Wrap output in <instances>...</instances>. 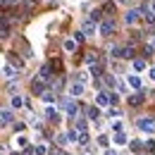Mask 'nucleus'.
Masks as SVG:
<instances>
[{"label":"nucleus","mask_w":155,"mask_h":155,"mask_svg":"<svg viewBox=\"0 0 155 155\" xmlns=\"http://www.w3.org/2000/svg\"><path fill=\"white\" fill-rule=\"evenodd\" d=\"M19 0H0V7H12V5H17Z\"/></svg>","instance_id":"nucleus-23"},{"label":"nucleus","mask_w":155,"mask_h":155,"mask_svg":"<svg viewBox=\"0 0 155 155\" xmlns=\"http://www.w3.org/2000/svg\"><path fill=\"white\" fill-rule=\"evenodd\" d=\"M138 129H141V131H146V134H153V131H155V119H150V117L138 119Z\"/></svg>","instance_id":"nucleus-1"},{"label":"nucleus","mask_w":155,"mask_h":155,"mask_svg":"<svg viewBox=\"0 0 155 155\" xmlns=\"http://www.w3.org/2000/svg\"><path fill=\"white\" fill-rule=\"evenodd\" d=\"M134 69L136 72H143L146 69V60H134Z\"/></svg>","instance_id":"nucleus-18"},{"label":"nucleus","mask_w":155,"mask_h":155,"mask_svg":"<svg viewBox=\"0 0 155 155\" xmlns=\"http://www.w3.org/2000/svg\"><path fill=\"white\" fill-rule=\"evenodd\" d=\"M45 86H48V84H45V79L36 77L34 81H31V91H34V96H41V93L45 91Z\"/></svg>","instance_id":"nucleus-3"},{"label":"nucleus","mask_w":155,"mask_h":155,"mask_svg":"<svg viewBox=\"0 0 155 155\" xmlns=\"http://www.w3.org/2000/svg\"><path fill=\"white\" fill-rule=\"evenodd\" d=\"M41 79H45V81H50V77H53V67L50 64H43L41 67V74H38Z\"/></svg>","instance_id":"nucleus-10"},{"label":"nucleus","mask_w":155,"mask_h":155,"mask_svg":"<svg viewBox=\"0 0 155 155\" xmlns=\"http://www.w3.org/2000/svg\"><path fill=\"white\" fill-rule=\"evenodd\" d=\"M141 103H143V93H136V96L129 98V105H134V107H136V105H141Z\"/></svg>","instance_id":"nucleus-14"},{"label":"nucleus","mask_w":155,"mask_h":155,"mask_svg":"<svg viewBox=\"0 0 155 155\" xmlns=\"http://www.w3.org/2000/svg\"><path fill=\"white\" fill-rule=\"evenodd\" d=\"M88 79H91V74H88V72H79V74H77V81H81V84H86Z\"/></svg>","instance_id":"nucleus-21"},{"label":"nucleus","mask_w":155,"mask_h":155,"mask_svg":"<svg viewBox=\"0 0 155 155\" xmlns=\"http://www.w3.org/2000/svg\"><path fill=\"white\" fill-rule=\"evenodd\" d=\"M119 2H122V5H129V2H131V0H119Z\"/></svg>","instance_id":"nucleus-41"},{"label":"nucleus","mask_w":155,"mask_h":155,"mask_svg":"<svg viewBox=\"0 0 155 155\" xmlns=\"http://www.w3.org/2000/svg\"><path fill=\"white\" fill-rule=\"evenodd\" d=\"M153 53H155L153 45H146V48H143V55H146V58H148V55H153Z\"/></svg>","instance_id":"nucleus-26"},{"label":"nucleus","mask_w":155,"mask_h":155,"mask_svg":"<svg viewBox=\"0 0 155 155\" xmlns=\"http://www.w3.org/2000/svg\"><path fill=\"white\" fill-rule=\"evenodd\" d=\"M58 143H60V146H64V143H67V134H60L58 136Z\"/></svg>","instance_id":"nucleus-31"},{"label":"nucleus","mask_w":155,"mask_h":155,"mask_svg":"<svg viewBox=\"0 0 155 155\" xmlns=\"http://www.w3.org/2000/svg\"><path fill=\"white\" fill-rule=\"evenodd\" d=\"M74 41H77V43H81V41H84V31H79L77 36H74Z\"/></svg>","instance_id":"nucleus-36"},{"label":"nucleus","mask_w":155,"mask_h":155,"mask_svg":"<svg viewBox=\"0 0 155 155\" xmlns=\"http://www.w3.org/2000/svg\"><path fill=\"white\" fill-rule=\"evenodd\" d=\"M60 107L67 112V117H74V115H77V105H74L72 100H62V103H60Z\"/></svg>","instance_id":"nucleus-5"},{"label":"nucleus","mask_w":155,"mask_h":155,"mask_svg":"<svg viewBox=\"0 0 155 155\" xmlns=\"http://www.w3.org/2000/svg\"><path fill=\"white\" fill-rule=\"evenodd\" d=\"M150 79H153V81H155V69H150Z\"/></svg>","instance_id":"nucleus-40"},{"label":"nucleus","mask_w":155,"mask_h":155,"mask_svg":"<svg viewBox=\"0 0 155 155\" xmlns=\"http://www.w3.org/2000/svg\"><path fill=\"white\" fill-rule=\"evenodd\" d=\"M34 155H48V146H45V143H41V146H36V150H34Z\"/></svg>","instance_id":"nucleus-17"},{"label":"nucleus","mask_w":155,"mask_h":155,"mask_svg":"<svg viewBox=\"0 0 155 155\" xmlns=\"http://www.w3.org/2000/svg\"><path fill=\"white\" fill-rule=\"evenodd\" d=\"M15 143H17V146H26V138H24V136H17V141H15Z\"/></svg>","instance_id":"nucleus-33"},{"label":"nucleus","mask_w":155,"mask_h":155,"mask_svg":"<svg viewBox=\"0 0 155 155\" xmlns=\"http://www.w3.org/2000/svg\"><path fill=\"white\" fill-rule=\"evenodd\" d=\"M115 143H117V146H124V143H127V136L122 134V131H117V136H115Z\"/></svg>","instance_id":"nucleus-19"},{"label":"nucleus","mask_w":155,"mask_h":155,"mask_svg":"<svg viewBox=\"0 0 155 155\" xmlns=\"http://www.w3.org/2000/svg\"><path fill=\"white\" fill-rule=\"evenodd\" d=\"M88 19H91V21H100V12H98V10H93V12H91V17H88Z\"/></svg>","instance_id":"nucleus-25"},{"label":"nucleus","mask_w":155,"mask_h":155,"mask_svg":"<svg viewBox=\"0 0 155 155\" xmlns=\"http://www.w3.org/2000/svg\"><path fill=\"white\" fill-rule=\"evenodd\" d=\"M88 117L96 119V117H98V107H88Z\"/></svg>","instance_id":"nucleus-29"},{"label":"nucleus","mask_w":155,"mask_h":155,"mask_svg":"<svg viewBox=\"0 0 155 155\" xmlns=\"http://www.w3.org/2000/svg\"><path fill=\"white\" fill-rule=\"evenodd\" d=\"M64 50H67V53L77 50V41H74V38H67V41H64Z\"/></svg>","instance_id":"nucleus-15"},{"label":"nucleus","mask_w":155,"mask_h":155,"mask_svg":"<svg viewBox=\"0 0 155 155\" xmlns=\"http://www.w3.org/2000/svg\"><path fill=\"white\" fill-rule=\"evenodd\" d=\"M77 127H79V131H86V119H79Z\"/></svg>","instance_id":"nucleus-30"},{"label":"nucleus","mask_w":155,"mask_h":155,"mask_svg":"<svg viewBox=\"0 0 155 155\" xmlns=\"http://www.w3.org/2000/svg\"><path fill=\"white\" fill-rule=\"evenodd\" d=\"M112 129H115V131H122V122H119V119H117L115 124H112Z\"/></svg>","instance_id":"nucleus-34"},{"label":"nucleus","mask_w":155,"mask_h":155,"mask_svg":"<svg viewBox=\"0 0 155 155\" xmlns=\"http://www.w3.org/2000/svg\"><path fill=\"white\" fill-rule=\"evenodd\" d=\"M112 34H115V21L103 19L100 21V36H112Z\"/></svg>","instance_id":"nucleus-2"},{"label":"nucleus","mask_w":155,"mask_h":155,"mask_svg":"<svg viewBox=\"0 0 155 155\" xmlns=\"http://www.w3.org/2000/svg\"><path fill=\"white\" fill-rule=\"evenodd\" d=\"M41 98H43L45 103H55V96H53V93H45V91H43V93H41Z\"/></svg>","instance_id":"nucleus-22"},{"label":"nucleus","mask_w":155,"mask_h":155,"mask_svg":"<svg viewBox=\"0 0 155 155\" xmlns=\"http://www.w3.org/2000/svg\"><path fill=\"white\" fill-rule=\"evenodd\" d=\"M10 62H12V64H15L17 69H21V67H24V62H21V60L17 58V55H10Z\"/></svg>","instance_id":"nucleus-20"},{"label":"nucleus","mask_w":155,"mask_h":155,"mask_svg":"<svg viewBox=\"0 0 155 155\" xmlns=\"http://www.w3.org/2000/svg\"><path fill=\"white\" fill-rule=\"evenodd\" d=\"M150 12H153V15H155V0H153V2H150Z\"/></svg>","instance_id":"nucleus-38"},{"label":"nucleus","mask_w":155,"mask_h":155,"mask_svg":"<svg viewBox=\"0 0 155 155\" xmlns=\"http://www.w3.org/2000/svg\"><path fill=\"white\" fill-rule=\"evenodd\" d=\"M21 105H24L21 98H12V107H21Z\"/></svg>","instance_id":"nucleus-27"},{"label":"nucleus","mask_w":155,"mask_h":155,"mask_svg":"<svg viewBox=\"0 0 155 155\" xmlns=\"http://www.w3.org/2000/svg\"><path fill=\"white\" fill-rule=\"evenodd\" d=\"M129 84H131L134 88H141V79L138 77H129Z\"/></svg>","instance_id":"nucleus-24"},{"label":"nucleus","mask_w":155,"mask_h":155,"mask_svg":"<svg viewBox=\"0 0 155 155\" xmlns=\"http://www.w3.org/2000/svg\"><path fill=\"white\" fill-rule=\"evenodd\" d=\"M81 31H84V34H86V36H91V34H93V31H96V21H84V26H81Z\"/></svg>","instance_id":"nucleus-11"},{"label":"nucleus","mask_w":155,"mask_h":155,"mask_svg":"<svg viewBox=\"0 0 155 155\" xmlns=\"http://www.w3.org/2000/svg\"><path fill=\"white\" fill-rule=\"evenodd\" d=\"M10 122H12V110L2 107V110H0V129H2V127H7Z\"/></svg>","instance_id":"nucleus-7"},{"label":"nucleus","mask_w":155,"mask_h":155,"mask_svg":"<svg viewBox=\"0 0 155 155\" xmlns=\"http://www.w3.org/2000/svg\"><path fill=\"white\" fill-rule=\"evenodd\" d=\"M2 74H5L7 79H17V74H19V69H17L15 64H7V67L2 69Z\"/></svg>","instance_id":"nucleus-8"},{"label":"nucleus","mask_w":155,"mask_h":155,"mask_svg":"<svg viewBox=\"0 0 155 155\" xmlns=\"http://www.w3.org/2000/svg\"><path fill=\"white\" fill-rule=\"evenodd\" d=\"M105 155H117L115 150H105Z\"/></svg>","instance_id":"nucleus-39"},{"label":"nucleus","mask_w":155,"mask_h":155,"mask_svg":"<svg viewBox=\"0 0 155 155\" xmlns=\"http://www.w3.org/2000/svg\"><path fill=\"white\" fill-rule=\"evenodd\" d=\"M96 103H98V105H107V103H110V96H107V93H98Z\"/></svg>","instance_id":"nucleus-16"},{"label":"nucleus","mask_w":155,"mask_h":155,"mask_svg":"<svg viewBox=\"0 0 155 155\" xmlns=\"http://www.w3.org/2000/svg\"><path fill=\"white\" fill-rule=\"evenodd\" d=\"M96 62H98V53H96V50L86 53V64H96Z\"/></svg>","instance_id":"nucleus-13"},{"label":"nucleus","mask_w":155,"mask_h":155,"mask_svg":"<svg viewBox=\"0 0 155 155\" xmlns=\"http://www.w3.org/2000/svg\"><path fill=\"white\" fill-rule=\"evenodd\" d=\"M45 119H50V122H58V112H55V107H45Z\"/></svg>","instance_id":"nucleus-12"},{"label":"nucleus","mask_w":155,"mask_h":155,"mask_svg":"<svg viewBox=\"0 0 155 155\" xmlns=\"http://www.w3.org/2000/svg\"><path fill=\"white\" fill-rule=\"evenodd\" d=\"M10 19L7 17H2V12H0V38H5V36H10Z\"/></svg>","instance_id":"nucleus-4"},{"label":"nucleus","mask_w":155,"mask_h":155,"mask_svg":"<svg viewBox=\"0 0 155 155\" xmlns=\"http://www.w3.org/2000/svg\"><path fill=\"white\" fill-rule=\"evenodd\" d=\"M141 19V10H129L127 15H124V21L131 26V24H136V21Z\"/></svg>","instance_id":"nucleus-6"},{"label":"nucleus","mask_w":155,"mask_h":155,"mask_svg":"<svg viewBox=\"0 0 155 155\" xmlns=\"http://www.w3.org/2000/svg\"><path fill=\"white\" fill-rule=\"evenodd\" d=\"M98 143H100V146H107L110 141H107V136H98Z\"/></svg>","instance_id":"nucleus-32"},{"label":"nucleus","mask_w":155,"mask_h":155,"mask_svg":"<svg viewBox=\"0 0 155 155\" xmlns=\"http://www.w3.org/2000/svg\"><path fill=\"white\" fill-rule=\"evenodd\" d=\"M24 155H34V148H31V146H29V148H26V150H24Z\"/></svg>","instance_id":"nucleus-37"},{"label":"nucleus","mask_w":155,"mask_h":155,"mask_svg":"<svg viewBox=\"0 0 155 155\" xmlns=\"http://www.w3.org/2000/svg\"><path fill=\"white\" fill-rule=\"evenodd\" d=\"M67 138H69V141H77L79 136H77V131H74V129H69V131H67Z\"/></svg>","instance_id":"nucleus-28"},{"label":"nucleus","mask_w":155,"mask_h":155,"mask_svg":"<svg viewBox=\"0 0 155 155\" xmlns=\"http://www.w3.org/2000/svg\"><path fill=\"white\" fill-rule=\"evenodd\" d=\"M107 115H110V117H117V115H119V110H115V107H110V110H107Z\"/></svg>","instance_id":"nucleus-35"},{"label":"nucleus","mask_w":155,"mask_h":155,"mask_svg":"<svg viewBox=\"0 0 155 155\" xmlns=\"http://www.w3.org/2000/svg\"><path fill=\"white\" fill-rule=\"evenodd\" d=\"M60 155H67V153H60Z\"/></svg>","instance_id":"nucleus-42"},{"label":"nucleus","mask_w":155,"mask_h":155,"mask_svg":"<svg viewBox=\"0 0 155 155\" xmlns=\"http://www.w3.org/2000/svg\"><path fill=\"white\" fill-rule=\"evenodd\" d=\"M69 93H72L74 98H77V96H81V93H84V84H81V81H74V84L69 86Z\"/></svg>","instance_id":"nucleus-9"}]
</instances>
